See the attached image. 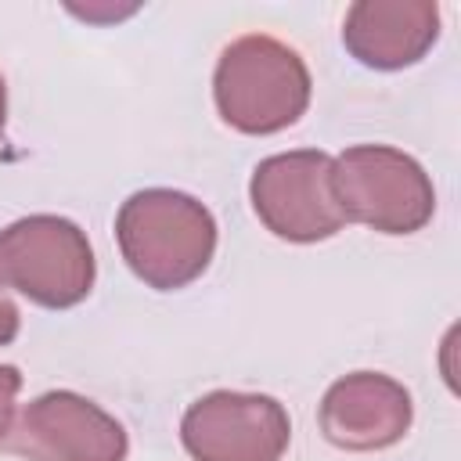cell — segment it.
<instances>
[{
    "instance_id": "10",
    "label": "cell",
    "mask_w": 461,
    "mask_h": 461,
    "mask_svg": "<svg viewBox=\"0 0 461 461\" xmlns=\"http://www.w3.org/2000/svg\"><path fill=\"white\" fill-rule=\"evenodd\" d=\"M22 389V371L14 364H0V439L14 418V396Z\"/></svg>"
},
{
    "instance_id": "6",
    "label": "cell",
    "mask_w": 461,
    "mask_h": 461,
    "mask_svg": "<svg viewBox=\"0 0 461 461\" xmlns=\"http://www.w3.org/2000/svg\"><path fill=\"white\" fill-rule=\"evenodd\" d=\"M0 447L22 461H126V429L94 400L54 389L25 403Z\"/></svg>"
},
{
    "instance_id": "9",
    "label": "cell",
    "mask_w": 461,
    "mask_h": 461,
    "mask_svg": "<svg viewBox=\"0 0 461 461\" xmlns=\"http://www.w3.org/2000/svg\"><path fill=\"white\" fill-rule=\"evenodd\" d=\"M439 36V7L429 0H360L346 11V50L382 72L407 68L425 58Z\"/></svg>"
},
{
    "instance_id": "8",
    "label": "cell",
    "mask_w": 461,
    "mask_h": 461,
    "mask_svg": "<svg viewBox=\"0 0 461 461\" xmlns=\"http://www.w3.org/2000/svg\"><path fill=\"white\" fill-rule=\"evenodd\" d=\"M414 418L411 393L382 371H353L328 385L321 432L342 450H382L407 436Z\"/></svg>"
},
{
    "instance_id": "2",
    "label": "cell",
    "mask_w": 461,
    "mask_h": 461,
    "mask_svg": "<svg viewBox=\"0 0 461 461\" xmlns=\"http://www.w3.org/2000/svg\"><path fill=\"white\" fill-rule=\"evenodd\" d=\"M310 68L295 47L267 32H245L220 50L212 101L238 133H277L299 122L310 104Z\"/></svg>"
},
{
    "instance_id": "12",
    "label": "cell",
    "mask_w": 461,
    "mask_h": 461,
    "mask_svg": "<svg viewBox=\"0 0 461 461\" xmlns=\"http://www.w3.org/2000/svg\"><path fill=\"white\" fill-rule=\"evenodd\" d=\"M4 119H7V86H4V76H0V133H4Z\"/></svg>"
},
{
    "instance_id": "11",
    "label": "cell",
    "mask_w": 461,
    "mask_h": 461,
    "mask_svg": "<svg viewBox=\"0 0 461 461\" xmlns=\"http://www.w3.org/2000/svg\"><path fill=\"white\" fill-rule=\"evenodd\" d=\"M18 324H22V313H18L14 299L7 295V285L0 281V346L14 342V335H18Z\"/></svg>"
},
{
    "instance_id": "5",
    "label": "cell",
    "mask_w": 461,
    "mask_h": 461,
    "mask_svg": "<svg viewBox=\"0 0 461 461\" xmlns=\"http://www.w3.org/2000/svg\"><path fill=\"white\" fill-rule=\"evenodd\" d=\"M249 198L259 223L285 241H324L346 223L331 187V155L317 148L263 158L252 169Z\"/></svg>"
},
{
    "instance_id": "7",
    "label": "cell",
    "mask_w": 461,
    "mask_h": 461,
    "mask_svg": "<svg viewBox=\"0 0 461 461\" xmlns=\"http://www.w3.org/2000/svg\"><path fill=\"white\" fill-rule=\"evenodd\" d=\"M184 450L194 461H277L288 450V411L267 393L216 389L180 418Z\"/></svg>"
},
{
    "instance_id": "1",
    "label": "cell",
    "mask_w": 461,
    "mask_h": 461,
    "mask_svg": "<svg viewBox=\"0 0 461 461\" xmlns=\"http://www.w3.org/2000/svg\"><path fill=\"white\" fill-rule=\"evenodd\" d=\"M115 241L126 267L158 292L187 288L205 274L216 252L212 212L173 187L130 194L115 216Z\"/></svg>"
},
{
    "instance_id": "3",
    "label": "cell",
    "mask_w": 461,
    "mask_h": 461,
    "mask_svg": "<svg viewBox=\"0 0 461 461\" xmlns=\"http://www.w3.org/2000/svg\"><path fill=\"white\" fill-rule=\"evenodd\" d=\"M331 187L342 216L378 234H414L436 212L421 162L389 144H353L331 158Z\"/></svg>"
},
{
    "instance_id": "4",
    "label": "cell",
    "mask_w": 461,
    "mask_h": 461,
    "mask_svg": "<svg viewBox=\"0 0 461 461\" xmlns=\"http://www.w3.org/2000/svg\"><path fill=\"white\" fill-rule=\"evenodd\" d=\"M94 277V249L72 220L36 212L0 230V281L29 303L68 310L90 295Z\"/></svg>"
}]
</instances>
